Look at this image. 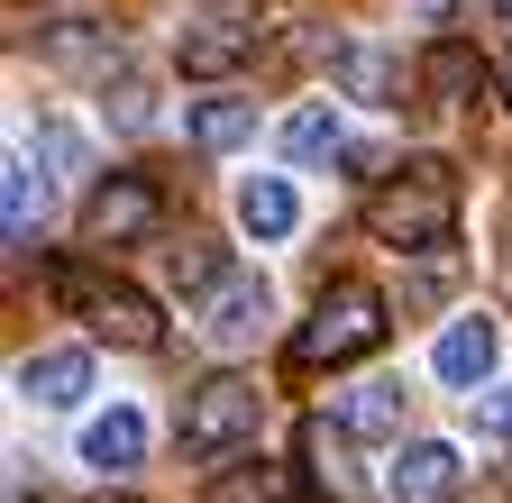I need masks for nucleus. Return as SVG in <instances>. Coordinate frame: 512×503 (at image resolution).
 Here are the masks:
<instances>
[{
  "mask_svg": "<svg viewBox=\"0 0 512 503\" xmlns=\"http://www.w3.org/2000/svg\"><path fill=\"white\" fill-rule=\"evenodd\" d=\"M55 293L92 321V339H110V348H156L165 339V321H156V302L138 293V284H110V275H92V266H55Z\"/></svg>",
  "mask_w": 512,
  "mask_h": 503,
  "instance_id": "7ed1b4c3",
  "label": "nucleus"
},
{
  "mask_svg": "<svg viewBox=\"0 0 512 503\" xmlns=\"http://www.w3.org/2000/svg\"><path fill=\"white\" fill-rule=\"evenodd\" d=\"M19 394H28V403H46V412L83 403V394H92V357H83V348H37V357L19 366Z\"/></svg>",
  "mask_w": 512,
  "mask_h": 503,
  "instance_id": "1a4fd4ad",
  "label": "nucleus"
},
{
  "mask_svg": "<svg viewBox=\"0 0 512 503\" xmlns=\"http://www.w3.org/2000/svg\"><path fill=\"white\" fill-rule=\"evenodd\" d=\"M256 321H266V284H256V275H229V284L202 293V339L211 348H247Z\"/></svg>",
  "mask_w": 512,
  "mask_h": 503,
  "instance_id": "6e6552de",
  "label": "nucleus"
},
{
  "mask_svg": "<svg viewBox=\"0 0 512 503\" xmlns=\"http://www.w3.org/2000/svg\"><path fill=\"white\" fill-rule=\"evenodd\" d=\"M156 220H165V193H156L147 174H110L101 193L83 202V238L92 247H128V238H147Z\"/></svg>",
  "mask_w": 512,
  "mask_h": 503,
  "instance_id": "39448f33",
  "label": "nucleus"
},
{
  "mask_svg": "<svg viewBox=\"0 0 512 503\" xmlns=\"http://www.w3.org/2000/svg\"><path fill=\"white\" fill-rule=\"evenodd\" d=\"M494 19H503V28H512V0H494Z\"/></svg>",
  "mask_w": 512,
  "mask_h": 503,
  "instance_id": "4be33fe9",
  "label": "nucleus"
},
{
  "mask_svg": "<svg viewBox=\"0 0 512 503\" xmlns=\"http://www.w3.org/2000/svg\"><path fill=\"white\" fill-rule=\"evenodd\" d=\"M37 202H46L37 165H10V247H28V238H37Z\"/></svg>",
  "mask_w": 512,
  "mask_h": 503,
  "instance_id": "aec40b11",
  "label": "nucleus"
},
{
  "mask_svg": "<svg viewBox=\"0 0 512 503\" xmlns=\"http://www.w3.org/2000/svg\"><path fill=\"white\" fill-rule=\"evenodd\" d=\"M458 211H467V183H458V165L448 156H403L394 174L366 193V229L384 238V247H448V229H458Z\"/></svg>",
  "mask_w": 512,
  "mask_h": 503,
  "instance_id": "f257e3e1",
  "label": "nucleus"
},
{
  "mask_svg": "<svg viewBox=\"0 0 512 503\" xmlns=\"http://www.w3.org/2000/svg\"><path fill=\"white\" fill-rule=\"evenodd\" d=\"M247 138H256V110H247V101H202V110H192V147L229 156V147H247Z\"/></svg>",
  "mask_w": 512,
  "mask_h": 503,
  "instance_id": "f3484780",
  "label": "nucleus"
},
{
  "mask_svg": "<svg viewBox=\"0 0 512 503\" xmlns=\"http://www.w3.org/2000/svg\"><path fill=\"white\" fill-rule=\"evenodd\" d=\"M238 220H247V238H293L302 202H293V183H284V174H256L247 193H238Z\"/></svg>",
  "mask_w": 512,
  "mask_h": 503,
  "instance_id": "f8f14e48",
  "label": "nucleus"
},
{
  "mask_svg": "<svg viewBox=\"0 0 512 503\" xmlns=\"http://www.w3.org/2000/svg\"><path fill=\"white\" fill-rule=\"evenodd\" d=\"M366 348H384V293L375 284H357V275H339L330 293L311 302V321L293 330V375H320V366H357Z\"/></svg>",
  "mask_w": 512,
  "mask_h": 503,
  "instance_id": "f03ea898",
  "label": "nucleus"
},
{
  "mask_svg": "<svg viewBox=\"0 0 512 503\" xmlns=\"http://www.w3.org/2000/svg\"><path fill=\"white\" fill-rule=\"evenodd\" d=\"M448 485H458V449L448 439H412L394 458V503H448Z\"/></svg>",
  "mask_w": 512,
  "mask_h": 503,
  "instance_id": "9d476101",
  "label": "nucleus"
},
{
  "mask_svg": "<svg viewBox=\"0 0 512 503\" xmlns=\"http://www.w3.org/2000/svg\"><path fill=\"white\" fill-rule=\"evenodd\" d=\"M256 37H266V28H256L247 10H211V19H192V28L174 37V65L202 74V83H211V74H238L247 55H256Z\"/></svg>",
  "mask_w": 512,
  "mask_h": 503,
  "instance_id": "423d86ee",
  "label": "nucleus"
},
{
  "mask_svg": "<svg viewBox=\"0 0 512 503\" xmlns=\"http://www.w3.org/2000/svg\"><path fill=\"white\" fill-rule=\"evenodd\" d=\"M339 83H348L357 101H394V83H403V74L384 65L375 46H339Z\"/></svg>",
  "mask_w": 512,
  "mask_h": 503,
  "instance_id": "a211bd4d",
  "label": "nucleus"
},
{
  "mask_svg": "<svg viewBox=\"0 0 512 503\" xmlns=\"http://www.w3.org/2000/svg\"><path fill=\"white\" fill-rule=\"evenodd\" d=\"M46 65H64V74H110L119 65V37L110 28H55L46 37Z\"/></svg>",
  "mask_w": 512,
  "mask_h": 503,
  "instance_id": "4468645a",
  "label": "nucleus"
},
{
  "mask_svg": "<svg viewBox=\"0 0 512 503\" xmlns=\"http://www.w3.org/2000/svg\"><path fill=\"white\" fill-rule=\"evenodd\" d=\"M138 449H147V421H138V412H101V421L83 430V458H92V467H138Z\"/></svg>",
  "mask_w": 512,
  "mask_h": 503,
  "instance_id": "2eb2a0df",
  "label": "nucleus"
},
{
  "mask_svg": "<svg viewBox=\"0 0 512 503\" xmlns=\"http://www.w3.org/2000/svg\"><path fill=\"white\" fill-rule=\"evenodd\" d=\"M101 503H138V494H101Z\"/></svg>",
  "mask_w": 512,
  "mask_h": 503,
  "instance_id": "5701e85b",
  "label": "nucleus"
},
{
  "mask_svg": "<svg viewBox=\"0 0 512 503\" xmlns=\"http://www.w3.org/2000/svg\"><path fill=\"white\" fill-rule=\"evenodd\" d=\"M421 83H430L439 101H476V92H485V55L458 46V37H439V46L421 55Z\"/></svg>",
  "mask_w": 512,
  "mask_h": 503,
  "instance_id": "9b49d317",
  "label": "nucleus"
},
{
  "mask_svg": "<svg viewBox=\"0 0 512 503\" xmlns=\"http://www.w3.org/2000/svg\"><path fill=\"white\" fill-rule=\"evenodd\" d=\"M10 503H28V494H10Z\"/></svg>",
  "mask_w": 512,
  "mask_h": 503,
  "instance_id": "b1692460",
  "label": "nucleus"
},
{
  "mask_svg": "<svg viewBox=\"0 0 512 503\" xmlns=\"http://www.w3.org/2000/svg\"><path fill=\"white\" fill-rule=\"evenodd\" d=\"M485 421H494V430H512V394H494V403H485Z\"/></svg>",
  "mask_w": 512,
  "mask_h": 503,
  "instance_id": "412c9836",
  "label": "nucleus"
},
{
  "mask_svg": "<svg viewBox=\"0 0 512 503\" xmlns=\"http://www.w3.org/2000/svg\"><path fill=\"white\" fill-rule=\"evenodd\" d=\"M165 275H174V293H211V284H229V275H220V247H202V238L165 247Z\"/></svg>",
  "mask_w": 512,
  "mask_h": 503,
  "instance_id": "6ab92c4d",
  "label": "nucleus"
},
{
  "mask_svg": "<svg viewBox=\"0 0 512 503\" xmlns=\"http://www.w3.org/2000/svg\"><path fill=\"white\" fill-rule=\"evenodd\" d=\"M339 138H348V129H339V101H302V110L284 119V156H293V165L339 156Z\"/></svg>",
  "mask_w": 512,
  "mask_h": 503,
  "instance_id": "ddd939ff",
  "label": "nucleus"
},
{
  "mask_svg": "<svg viewBox=\"0 0 512 503\" xmlns=\"http://www.w3.org/2000/svg\"><path fill=\"white\" fill-rule=\"evenodd\" d=\"M256 439V385H238V375H211V385H192L183 394V458H202V467H220V458H238Z\"/></svg>",
  "mask_w": 512,
  "mask_h": 503,
  "instance_id": "20e7f679",
  "label": "nucleus"
},
{
  "mask_svg": "<svg viewBox=\"0 0 512 503\" xmlns=\"http://www.w3.org/2000/svg\"><path fill=\"white\" fill-rule=\"evenodd\" d=\"M339 421H348L357 439H394V430H403V385H357V394L339 403Z\"/></svg>",
  "mask_w": 512,
  "mask_h": 503,
  "instance_id": "dca6fc26",
  "label": "nucleus"
},
{
  "mask_svg": "<svg viewBox=\"0 0 512 503\" xmlns=\"http://www.w3.org/2000/svg\"><path fill=\"white\" fill-rule=\"evenodd\" d=\"M494 357H503V330L485 321V311H458V321L439 330V348H430V375L467 394V385H485V375H494Z\"/></svg>",
  "mask_w": 512,
  "mask_h": 503,
  "instance_id": "0eeeda50",
  "label": "nucleus"
}]
</instances>
